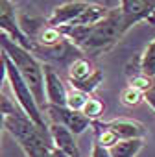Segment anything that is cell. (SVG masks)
I'll list each match as a JSON object with an SVG mask.
<instances>
[{
	"label": "cell",
	"mask_w": 155,
	"mask_h": 157,
	"mask_svg": "<svg viewBox=\"0 0 155 157\" xmlns=\"http://www.w3.org/2000/svg\"><path fill=\"white\" fill-rule=\"evenodd\" d=\"M87 94H83V93H80V91H68V94H66V107L68 109H72V111H81V107L85 105V102H87Z\"/></svg>",
	"instance_id": "obj_17"
},
{
	"label": "cell",
	"mask_w": 155,
	"mask_h": 157,
	"mask_svg": "<svg viewBox=\"0 0 155 157\" xmlns=\"http://www.w3.org/2000/svg\"><path fill=\"white\" fill-rule=\"evenodd\" d=\"M43 76H44V96H46V105H55V107H66V87L61 80V76L54 70L50 65H43Z\"/></svg>",
	"instance_id": "obj_9"
},
{
	"label": "cell",
	"mask_w": 155,
	"mask_h": 157,
	"mask_svg": "<svg viewBox=\"0 0 155 157\" xmlns=\"http://www.w3.org/2000/svg\"><path fill=\"white\" fill-rule=\"evenodd\" d=\"M96 72L94 65L91 63L89 57H76L72 63H70V68H68V78H70V83H80L87 78H91L93 74Z\"/></svg>",
	"instance_id": "obj_12"
},
{
	"label": "cell",
	"mask_w": 155,
	"mask_h": 157,
	"mask_svg": "<svg viewBox=\"0 0 155 157\" xmlns=\"http://www.w3.org/2000/svg\"><path fill=\"white\" fill-rule=\"evenodd\" d=\"M142 98H144V100L148 102V105L155 111V83H153V85L144 93V94H142Z\"/></svg>",
	"instance_id": "obj_18"
},
{
	"label": "cell",
	"mask_w": 155,
	"mask_h": 157,
	"mask_svg": "<svg viewBox=\"0 0 155 157\" xmlns=\"http://www.w3.org/2000/svg\"><path fill=\"white\" fill-rule=\"evenodd\" d=\"M138 72L146 78L155 80V39L144 48L140 59H138Z\"/></svg>",
	"instance_id": "obj_14"
},
{
	"label": "cell",
	"mask_w": 155,
	"mask_h": 157,
	"mask_svg": "<svg viewBox=\"0 0 155 157\" xmlns=\"http://www.w3.org/2000/svg\"><path fill=\"white\" fill-rule=\"evenodd\" d=\"M80 113H83V115L93 122V120H96L98 117H102V115H104V104H102L98 98L89 96V98H87V102H85V105L81 107V111H80Z\"/></svg>",
	"instance_id": "obj_15"
},
{
	"label": "cell",
	"mask_w": 155,
	"mask_h": 157,
	"mask_svg": "<svg viewBox=\"0 0 155 157\" xmlns=\"http://www.w3.org/2000/svg\"><path fill=\"white\" fill-rule=\"evenodd\" d=\"M46 111L48 117L52 118V124H59L66 128L74 137L81 135L91 126V120L80 111H72L68 107H55V105H46Z\"/></svg>",
	"instance_id": "obj_7"
},
{
	"label": "cell",
	"mask_w": 155,
	"mask_h": 157,
	"mask_svg": "<svg viewBox=\"0 0 155 157\" xmlns=\"http://www.w3.org/2000/svg\"><path fill=\"white\" fill-rule=\"evenodd\" d=\"M2 129H4V109L0 105V135H2Z\"/></svg>",
	"instance_id": "obj_20"
},
{
	"label": "cell",
	"mask_w": 155,
	"mask_h": 157,
	"mask_svg": "<svg viewBox=\"0 0 155 157\" xmlns=\"http://www.w3.org/2000/svg\"><path fill=\"white\" fill-rule=\"evenodd\" d=\"M146 22H149V24H153V26H155V11L151 13V17H149V19H148Z\"/></svg>",
	"instance_id": "obj_21"
},
{
	"label": "cell",
	"mask_w": 155,
	"mask_h": 157,
	"mask_svg": "<svg viewBox=\"0 0 155 157\" xmlns=\"http://www.w3.org/2000/svg\"><path fill=\"white\" fill-rule=\"evenodd\" d=\"M4 59H6V78H8V82H9V87H11V91H13V94H15V100H17L21 111L26 115V118H30V122H32L33 126L39 128V131H43L44 135H50V133H48V126H50V124L46 122L44 113H43L41 107L37 105V102H35V98H33L30 87L26 85V82L21 78L19 70H17L15 65L8 59L6 54H4Z\"/></svg>",
	"instance_id": "obj_5"
},
{
	"label": "cell",
	"mask_w": 155,
	"mask_h": 157,
	"mask_svg": "<svg viewBox=\"0 0 155 157\" xmlns=\"http://www.w3.org/2000/svg\"><path fill=\"white\" fill-rule=\"evenodd\" d=\"M59 32L80 52H85L87 56H93V57L109 52L126 33L118 8L109 10V13L102 21L91 26L61 28Z\"/></svg>",
	"instance_id": "obj_1"
},
{
	"label": "cell",
	"mask_w": 155,
	"mask_h": 157,
	"mask_svg": "<svg viewBox=\"0 0 155 157\" xmlns=\"http://www.w3.org/2000/svg\"><path fill=\"white\" fill-rule=\"evenodd\" d=\"M142 100H144V98H142V93L137 91V89H133V87H129V85L120 93V102H122L126 107H135V105H138Z\"/></svg>",
	"instance_id": "obj_16"
},
{
	"label": "cell",
	"mask_w": 155,
	"mask_h": 157,
	"mask_svg": "<svg viewBox=\"0 0 155 157\" xmlns=\"http://www.w3.org/2000/svg\"><path fill=\"white\" fill-rule=\"evenodd\" d=\"M0 46H2V54L8 56V59L15 65L19 70L21 78L26 82L30 87L37 105L44 113L46 109V96H44V76H43V65L35 59V56L22 46H19L15 41H11L6 33L0 32Z\"/></svg>",
	"instance_id": "obj_3"
},
{
	"label": "cell",
	"mask_w": 155,
	"mask_h": 157,
	"mask_svg": "<svg viewBox=\"0 0 155 157\" xmlns=\"http://www.w3.org/2000/svg\"><path fill=\"white\" fill-rule=\"evenodd\" d=\"M0 105L4 109V129H8L15 137V140L28 157H54V144L50 135L39 131V128L33 126L22 111H17L2 94H0Z\"/></svg>",
	"instance_id": "obj_2"
},
{
	"label": "cell",
	"mask_w": 155,
	"mask_h": 157,
	"mask_svg": "<svg viewBox=\"0 0 155 157\" xmlns=\"http://www.w3.org/2000/svg\"><path fill=\"white\" fill-rule=\"evenodd\" d=\"M144 148V139L133 140H118L113 148H109L111 157H137V153Z\"/></svg>",
	"instance_id": "obj_13"
},
{
	"label": "cell",
	"mask_w": 155,
	"mask_h": 157,
	"mask_svg": "<svg viewBox=\"0 0 155 157\" xmlns=\"http://www.w3.org/2000/svg\"><path fill=\"white\" fill-rule=\"evenodd\" d=\"M118 11L122 17L124 30L127 32L137 22L148 21L155 11V0H124L118 4Z\"/></svg>",
	"instance_id": "obj_8"
},
{
	"label": "cell",
	"mask_w": 155,
	"mask_h": 157,
	"mask_svg": "<svg viewBox=\"0 0 155 157\" xmlns=\"http://www.w3.org/2000/svg\"><path fill=\"white\" fill-rule=\"evenodd\" d=\"M91 157H111V153H109L107 148H104V146H100L98 142H94V144H93V155H91Z\"/></svg>",
	"instance_id": "obj_19"
},
{
	"label": "cell",
	"mask_w": 155,
	"mask_h": 157,
	"mask_svg": "<svg viewBox=\"0 0 155 157\" xmlns=\"http://www.w3.org/2000/svg\"><path fill=\"white\" fill-rule=\"evenodd\" d=\"M0 32L6 33L11 41H15L19 46H22L28 52H33V46L30 43V39L24 35L21 22L17 19V11L15 6L8 0H0Z\"/></svg>",
	"instance_id": "obj_6"
},
{
	"label": "cell",
	"mask_w": 155,
	"mask_h": 157,
	"mask_svg": "<svg viewBox=\"0 0 155 157\" xmlns=\"http://www.w3.org/2000/svg\"><path fill=\"white\" fill-rule=\"evenodd\" d=\"M48 133H50L52 144L57 150H61L66 157H81L80 150H78V144H76V137L66 128H63L59 124H50L48 126Z\"/></svg>",
	"instance_id": "obj_11"
},
{
	"label": "cell",
	"mask_w": 155,
	"mask_h": 157,
	"mask_svg": "<svg viewBox=\"0 0 155 157\" xmlns=\"http://www.w3.org/2000/svg\"><path fill=\"white\" fill-rule=\"evenodd\" d=\"M105 126L116 135L118 140H133V139H144L146 129L140 122L133 118H115L105 122Z\"/></svg>",
	"instance_id": "obj_10"
},
{
	"label": "cell",
	"mask_w": 155,
	"mask_h": 157,
	"mask_svg": "<svg viewBox=\"0 0 155 157\" xmlns=\"http://www.w3.org/2000/svg\"><path fill=\"white\" fill-rule=\"evenodd\" d=\"M109 10L100 4L93 2H65L63 6L55 8L54 13L46 19L52 28H78V26H91L102 21Z\"/></svg>",
	"instance_id": "obj_4"
}]
</instances>
